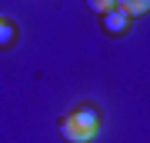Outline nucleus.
Here are the masks:
<instances>
[{
    "label": "nucleus",
    "mask_w": 150,
    "mask_h": 143,
    "mask_svg": "<svg viewBox=\"0 0 150 143\" xmlns=\"http://www.w3.org/2000/svg\"><path fill=\"white\" fill-rule=\"evenodd\" d=\"M127 23H130V17L123 13V10H117V7H113V10H107V13H103V30H107V33H113V37H117V33H123V30H127Z\"/></svg>",
    "instance_id": "f03ea898"
},
{
    "label": "nucleus",
    "mask_w": 150,
    "mask_h": 143,
    "mask_svg": "<svg viewBox=\"0 0 150 143\" xmlns=\"http://www.w3.org/2000/svg\"><path fill=\"white\" fill-rule=\"evenodd\" d=\"M87 7L97 13H107V10H113V0H87Z\"/></svg>",
    "instance_id": "39448f33"
},
{
    "label": "nucleus",
    "mask_w": 150,
    "mask_h": 143,
    "mask_svg": "<svg viewBox=\"0 0 150 143\" xmlns=\"http://www.w3.org/2000/svg\"><path fill=\"white\" fill-rule=\"evenodd\" d=\"M13 40H17V27L7 23V20H0V50H7Z\"/></svg>",
    "instance_id": "20e7f679"
},
{
    "label": "nucleus",
    "mask_w": 150,
    "mask_h": 143,
    "mask_svg": "<svg viewBox=\"0 0 150 143\" xmlns=\"http://www.w3.org/2000/svg\"><path fill=\"white\" fill-rule=\"evenodd\" d=\"M60 130H64V137L70 143H87V140L97 137V130H100V113H97L93 106H77L70 117H64Z\"/></svg>",
    "instance_id": "f257e3e1"
},
{
    "label": "nucleus",
    "mask_w": 150,
    "mask_h": 143,
    "mask_svg": "<svg viewBox=\"0 0 150 143\" xmlns=\"http://www.w3.org/2000/svg\"><path fill=\"white\" fill-rule=\"evenodd\" d=\"M113 7L123 10L127 17H140V13L150 10V0H113Z\"/></svg>",
    "instance_id": "7ed1b4c3"
}]
</instances>
